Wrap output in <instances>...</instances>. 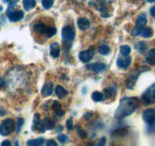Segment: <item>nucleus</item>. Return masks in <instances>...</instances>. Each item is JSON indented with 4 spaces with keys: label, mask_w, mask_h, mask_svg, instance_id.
I'll return each mask as SVG.
<instances>
[{
    "label": "nucleus",
    "mask_w": 155,
    "mask_h": 146,
    "mask_svg": "<svg viewBox=\"0 0 155 146\" xmlns=\"http://www.w3.org/2000/svg\"><path fill=\"white\" fill-rule=\"evenodd\" d=\"M148 70H149V68L147 66H141L139 68H137L136 69H135L133 71H132L129 75L128 77H127V82H126V86H127V88H129V89H132L135 86V85H136L139 75L142 72L148 71Z\"/></svg>",
    "instance_id": "2"
},
{
    "label": "nucleus",
    "mask_w": 155,
    "mask_h": 146,
    "mask_svg": "<svg viewBox=\"0 0 155 146\" xmlns=\"http://www.w3.org/2000/svg\"><path fill=\"white\" fill-rule=\"evenodd\" d=\"M88 69H90L93 71L95 73L100 72L102 70L105 69L106 65L104 63H101V62H96V63H92L90 65H88L87 66Z\"/></svg>",
    "instance_id": "11"
},
{
    "label": "nucleus",
    "mask_w": 155,
    "mask_h": 146,
    "mask_svg": "<svg viewBox=\"0 0 155 146\" xmlns=\"http://www.w3.org/2000/svg\"><path fill=\"white\" fill-rule=\"evenodd\" d=\"M127 133V129L126 128H122V129H119L115 130L114 132H113V135L117 137L123 136V135H125Z\"/></svg>",
    "instance_id": "28"
},
{
    "label": "nucleus",
    "mask_w": 155,
    "mask_h": 146,
    "mask_svg": "<svg viewBox=\"0 0 155 146\" xmlns=\"http://www.w3.org/2000/svg\"><path fill=\"white\" fill-rule=\"evenodd\" d=\"M61 36L64 42H71L74 40L76 36V32L72 26H64L62 29Z\"/></svg>",
    "instance_id": "7"
},
{
    "label": "nucleus",
    "mask_w": 155,
    "mask_h": 146,
    "mask_svg": "<svg viewBox=\"0 0 155 146\" xmlns=\"http://www.w3.org/2000/svg\"><path fill=\"white\" fill-rule=\"evenodd\" d=\"M47 27L45 25V24L42 22H39L37 24H34L33 26V30L36 32V33H39L41 35H45V31H46Z\"/></svg>",
    "instance_id": "16"
},
{
    "label": "nucleus",
    "mask_w": 155,
    "mask_h": 146,
    "mask_svg": "<svg viewBox=\"0 0 155 146\" xmlns=\"http://www.w3.org/2000/svg\"><path fill=\"white\" fill-rule=\"evenodd\" d=\"M77 26L81 30H85L89 28L90 26V22L87 18H80L77 20Z\"/></svg>",
    "instance_id": "13"
},
{
    "label": "nucleus",
    "mask_w": 155,
    "mask_h": 146,
    "mask_svg": "<svg viewBox=\"0 0 155 146\" xmlns=\"http://www.w3.org/2000/svg\"><path fill=\"white\" fill-rule=\"evenodd\" d=\"M23 124H24V120L22 118L18 119V123H17V133L20 132L21 127H22Z\"/></svg>",
    "instance_id": "34"
},
{
    "label": "nucleus",
    "mask_w": 155,
    "mask_h": 146,
    "mask_svg": "<svg viewBox=\"0 0 155 146\" xmlns=\"http://www.w3.org/2000/svg\"><path fill=\"white\" fill-rule=\"evenodd\" d=\"M15 7H16L15 4L9 5L7 12H6L8 18L12 22H17V21H21L24 17V12L21 10H17Z\"/></svg>",
    "instance_id": "3"
},
{
    "label": "nucleus",
    "mask_w": 155,
    "mask_h": 146,
    "mask_svg": "<svg viewBox=\"0 0 155 146\" xmlns=\"http://www.w3.org/2000/svg\"><path fill=\"white\" fill-rule=\"evenodd\" d=\"M147 21H148V20H147L146 15L145 13L141 14L136 20V26L131 31V34L133 36H138V35L140 34V32L146 25Z\"/></svg>",
    "instance_id": "6"
},
{
    "label": "nucleus",
    "mask_w": 155,
    "mask_h": 146,
    "mask_svg": "<svg viewBox=\"0 0 155 146\" xmlns=\"http://www.w3.org/2000/svg\"><path fill=\"white\" fill-rule=\"evenodd\" d=\"M36 0H23V5L26 11H30L36 6Z\"/></svg>",
    "instance_id": "18"
},
{
    "label": "nucleus",
    "mask_w": 155,
    "mask_h": 146,
    "mask_svg": "<svg viewBox=\"0 0 155 146\" xmlns=\"http://www.w3.org/2000/svg\"><path fill=\"white\" fill-rule=\"evenodd\" d=\"M143 120L145 123L151 125L155 122V110L154 109H147L143 112Z\"/></svg>",
    "instance_id": "9"
},
{
    "label": "nucleus",
    "mask_w": 155,
    "mask_h": 146,
    "mask_svg": "<svg viewBox=\"0 0 155 146\" xmlns=\"http://www.w3.org/2000/svg\"><path fill=\"white\" fill-rule=\"evenodd\" d=\"M60 47L58 43H53L50 46V54L53 58H58L60 55Z\"/></svg>",
    "instance_id": "14"
},
{
    "label": "nucleus",
    "mask_w": 155,
    "mask_h": 146,
    "mask_svg": "<svg viewBox=\"0 0 155 146\" xmlns=\"http://www.w3.org/2000/svg\"><path fill=\"white\" fill-rule=\"evenodd\" d=\"M1 10H2V7L0 8V11H1Z\"/></svg>",
    "instance_id": "46"
},
{
    "label": "nucleus",
    "mask_w": 155,
    "mask_h": 146,
    "mask_svg": "<svg viewBox=\"0 0 155 146\" xmlns=\"http://www.w3.org/2000/svg\"><path fill=\"white\" fill-rule=\"evenodd\" d=\"M135 48L137 50L140 52H143L145 50H146V49L148 48V45L145 42H143V41H141V42H138L135 45Z\"/></svg>",
    "instance_id": "25"
},
{
    "label": "nucleus",
    "mask_w": 155,
    "mask_h": 146,
    "mask_svg": "<svg viewBox=\"0 0 155 146\" xmlns=\"http://www.w3.org/2000/svg\"><path fill=\"white\" fill-rule=\"evenodd\" d=\"M148 2H151V3H155V0H147Z\"/></svg>",
    "instance_id": "44"
},
{
    "label": "nucleus",
    "mask_w": 155,
    "mask_h": 146,
    "mask_svg": "<svg viewBox=\"0 0 155 146\" xmlns=\"http://www.w3.org/2000/svg\"><path fill=\"white\" fill-rule=\"evenodd\" d=\"M56 32H57V30H56L55 27H47L46 31H45V36L46 37L50 38L51 36H53L54 35H55Z\"/></svg>",
    "instance_id": "24"
},
{
    "label": "nucleus",
    "mask_w": 155,
    "mask_h": 146,
    "mask_svg": "<svg viewBox=\"0 0 155 146\" xmlns=\"http://www.w3.org/2000/svg\"><path fill=\"white\" fill-rule=\"evenodd\" d=\"M62 129H63V128H62V126H58V129H56V132H59L60 131H62Z\"/></svg>",
    "instance_id": "43"
},
{
    "label": "nucleus",
    "mask_w": 155,
    "mask_h": 146,
    "mask_svg": "<svg viewBox=\"0 0 155 146\" xmlns=\"http://www.w3.org/2000/svg\"><path fill=\"white\" fill-rule=\"evenodd\" d=\"M5 3H8L9 5L12 4H16L18 2V0H2Z\"/></svg>",
    "instance_id": "38"
},
{
    "label": "nucleus",
    "mask_w": 155,
    "mask_h": 146,
    "mask_svg": "<svg viewBox=\"0 0 155 146\" xmlns=\"http://www.w3.org/2000/svg\"><path fill=\"white\" fill-rule=\"evenodd\" d=\"M150 13H151V16L155 18V6H153V7L151 8V10H150Z\"/></svg>",
    "instance_id": "41"
},
{
    "label": "nucleus",
    "mask_w": 155,
    "mask_h": 146,
    "mask_svg": "<svg viewBox=\"0 0 155 146\" xmlns=\"http://www.w3.org/2000/svg\"><path fill=\"white\" fill-rule=\"evenodd\" d=\"M94 56V51L92 50H85V51L80 52L79 54V58L83 62H89V61L92 60Z\"/></svg>",
    "instance_id": "10"
},
{
    "label": "nucleus",
    "mask_w": 155,
    "mask_h": 146,
    "mask_svg": "<svg viewBox=\"0 0 155 146\" xmlns=\"http://www.w3.org/2000/svg\"><path fill=\"white\" fill-rule=\"evenodd\" d=\"M2 146H9L11 145V142L8 141V140H5L4 141H2L1 144Z\"/></svg>",
    "instance_id": "40"
},
{
    "label": "nucleus",
    "mask_w": 155,
    "mask_h": 146,
    "mask_svg": "<svg viewBox=\"0 0 155 146\" xmlns=\"http://www.w3.org/2000/svg\"><path fill=\"white\" fill-rule=\"evenodd\" d=\"M139 104V100L137 97H124L120 101V104L115 113L117 120H122L129 116L135 112Z\"/></svg>",
    "instance_id": "1"
},
{
    "label": "nucleus",
    "mask_w": 155,
    "mask_h": 146,
    "mask_svg": "<svg viewBox=\"0 0 155 146\" xmlns=\"http://www.w3.org/2000/svg\"><path fill=\"white\" fill-rule=\"evenodd\" d=\"M54 91H55L56 95H57L59 98H63V97H64L68 93V91H67L64 88L61 86V85H58L55 88Z\"/></svg>",
    "instance_id": "19"
},
{
    "label": "nucleus",
    "mask_w": 155,
    "mask_h": 146,
    "mask_svg": "<svg viewBox=\"0 0 155 146\" xmlns=\"http://www.w3.org/2000/svg\"><path fill=\"white\" fill-rule=\"evenodd\" d=\"M66 126H67V128H68V130H72V129H74L72 118H69V119H68V120H67Z\"/></svg>",
    "instance_id": "35"
},
{
    "label": "nucleus",
    "mask_w": 155,
    "mask_h": 146,
    "mask_svg": "<svg viewBox=\"0 0 155 146\" xmlns=\"http://www.w3.org/2000/svg\"><path fill=\"white\" fill-rule=\"evenodd\" d=\"M43 123L45 124V127H46L47 129H52L54 128V122L51 120H50L49 118H45L43 120H42Z\"/></svg>",
    "instance_id": "27"
},
{
    "label": "nucleus",
    "mask_w": 155,
    "mask_h": 146,
    "mask_svg": "<svg viewBox=\"0 0 155 146\" xmlns=\"http://www.w3.org/2000/svg\"><path fill=\"white\" fill-rule=\"evenodd\" d=\"M47 146H57L58 145V143L56 142L55 141H54V140L52 139H49L48 141H47L46 143Z\"/></svg>",
    "instance_id": "37"
},
{
    "label": "nucleus",
    "mask_w": 155,
    "mask_h": 146,
    "mask_svg": "<svg viewBox=\"0 0 155 146\" xmlns=\"http://www.w3.org/2000/svg\"><path fill=\"white\" fill-rule=\"evenodd\" d=\"M131 62L132 58L127 55V56H123L118 58L117 60V65L118 67L123 68V69H127L131 65Z\"/></svg>",
    "instance_id": "8"
},
{
    "label": "nucleus",
    "mask_w": 155,
    "mask_h": 146,
    "mask_svg": "<svg viewBox=\"0 0 155 146\" xmlns=\"http://www.w3.org/2000/svg\"><path fill=\"white\" fill-rule=\"evenodd\" d=\"M142 101L145 105L155 103V83L144 92L142 96Z\"/></svg>",
    "instance_id": "5"
},
{
    "label": "nucleus",
    "mask_w": 155,
    "mask_h": 146,
    "mask_svg": "<svg viewBox=\"0 0 155 146\" xmlns=\"http://www.w3.org/2000/svg\"><path fill=\"white\" fill-rule=\"evenodd\" d=\"M15 128V121L12 119H5L0 124V135L7 136L14 132Z\"/></svg>",
    "instance_id": "4"
},
{
    "label": "nucleus",
    "mask_w": 155,
    "mask_h": 146,
    "mask_svg": "<svg viewBox=\"0 0 155 146\" xmlns=\"http://www.w3.org/2000/svg\"><path fill=\"white\" fill-rule=\"evenodd\" d=\"M154 34V31H153V29L150 27H145L142 30V31L140 32V34L142 37L145 38H149L151 37Z\"/></svg>",
    "instance_id": "17"
},
{
    "label": "nucleus",
    "mask_w": 155,
    "mask_h": 146,
    "mask_svg": "<svg viewBox=\"0 0 155 146\" xmlns=\"http://www.w3.org/2000/svg\"><path fill=\"white\" fill-rule=\"evenodd\" d=\"M58 141H60L61 144H64V143L68 141V138L67 135H64V134H59V135H58Z\"/></svg>",
    "instance_id": "33"
},
{
    "label": "nucleus",
    "mask_w": 155,
    "mask_h": 146,
    "mask_svg": "<svg viewBox=\"0 0 155 146\" xmlns=\"http://www.w3.org/2000/svg\"><path fill=\"white\" fill-rule=\"evenodd\" d=\"M5 85V81L2 78H0V88H4Z\"/></svg>",
    "instance_id": "42"
},
{
    "label": "nucleus",
    "mask_w": 155,
    "mask_h": 146,
    "mask_svg": "<svg viewBox=\"0 0 155 146\" xmlns=\"http://www.w3.org/2000/svg\"><path fill=\"white\" fill-rule=\"evenodd\" d=\"M52 108L54 110V112L56 113V114H58V116H63L64 113L61 109V103H59V101H58V100H54V101L53 102Z\"/></svg>",
    "instance_id": "21"
},
{
    "label": "nucleus",
    "mask_w": 155,
    "mask_h": 146,
    "mask_svg": "<svg viewBox=\"0 0 155 146\" xmlns=\"http://www.w3.org/2000/svg\"><path fill=\"white\" fill-rule=\"evenodd\" d=\"M105 143H106V138H104V137H103L102 138H101L100 141L97 144H98V145H104Z\"/></svg>",
    "instance_id": "39"
},
{
    "label": "nucleus",
    "mask_w": 155,
    "mask_h": 146,
    "mask_svg": "<svg viewBox=\"0 0 155 146\" xmlns=\"http://www.w3.org/2000/svg\"><path fill=\"white\" fill-rule=\"evenodd\" d=\"M115 94H116V90L114 88H112V87H110V88H104V94H104V98L107 99L110 97H111V96L115 95Z\"/></svg>",
    "instance_id": "22"
},
{
    "label": "nucleus",
    "mask_w": 155,
    "mask_h": 146,
    "mask_svg": "<svg viewBox=\"0 0 155 146\" xmlns=\"http://www.w3.org/2000/svg\"><path fill=\"white\" fill-rule=\"evenodd\" d=\"M53 4H54V0H42V5L45 9H51Z\"/></svg>",
    "instance_id": "29"
},
{
    "label": "nucleus",
    "mask_w": 155,
    "mask_h": 146,
    "mask_svg": "<svg viewBox=\"0 0 155 146\" xmlns=\"http://www.w3.org/2000/svg\"><path fill=\"white\" fill-rule=\"evenodd\" d=\"M42 94L45 97L49 96L53 92V83L51 82H48L43 85L42 88Z\"/></svg>",
    "instance_id": "12"
},
{
    "label": "nucleus",
    "mask_w": 155,
    "mask_h": 146,
    "mask_svg": "<svg viewBox=\"0 0 155 146\" xmlns=\"http://www.w3.org/2000/svg\"><path fill=\"white\" fill-rule=\"evenodd\" d=\"M120 52L123 56H127L131 52V48L128 45H123L120 47Z\"/></svg>",
    "instance_id": "26"
},
{
    "label": "nucleus",
    "mask_w": 155,
    "mask_h": 146,
    "mask_svg": "<svg viewBox=\"0 0 155 146\" xmlns=\"http://www.w3.org/2000/svg\"><path fill=\"white\" fill-rule=\"evenodd\" d=\"M15 145H18V141H16V142L15 143Z\"/></svg>",
    "instance_id": "45"
},
{
    "label": "nucleus",
    "mask_w": 155,
    "mask_h": 146,
    "mask_svg": "<svg viewBox=\"0 0 155 146\" xmlns=\"http://www.w3.org/2000/svg\"><path fill=\"white\" fill-rule=\"evenodd\" d=\"M77 131H78L79 135H80V136L81 137V138H86L87 135H86V132H85V131H83V129H79Z\"/></svg>",
    "instance_id": "36"
},
{
    "label": "nucleus",
    "mask_w": 155,
    "mask_h": 146,
    "mask_svg": "<svg viewBox=\"0 0 155 146\" xmlns=\"http://www.w3.org/2000/svg\"><path fill=\"white\" fill-rule=\"evenodd\" d=\"M96 7H97V9H98V10L104 12V11L105 10V9H106L105 2H104V0H100V1H98V2H97Z\"/></svg>",
    "instance_id": "31"
},
{
    "label": "nucleus",
    "mask_w": 155,
    "mask_h": 146,
    "mask_svg": "<svg viewBox=\"0 0 155 146\" xmlns=\"http://www.w3.org/2000/svg\"><path fill=\"white\" fill-rule=\"evenodd\" d=\"M41 119H40V116H39V113H36L34 115V117H33V126H35L36 128L39 127V124L41 123Z\"/></svg>",
    "instance_id": "32"
},
{
    "label": "nucleus",
    "mask_w": 155,
    "mask_h": 146,
    "mask_svg": "<svg viewBox=\"0 0 155 146\" xmlns=\"http://www.w3.org/2000/svg\"><path fill=\"white\" fill-rule=\"evenodd\" d=\"M44 143H45V139L43 138H38L36 139L29 140L27 142V144L30 146H40L44 144Z\"/></svg>",
    "instance_id": "20"
},
{
    "label": "nucleus",
    "mask_w": 155,
    "mask_h": 146,
    "mask_svg": "<svg viewBox=\"0 0 155 146\" xmlns=\"http://www.w3.org/2000/svg\"><path fill=\"white\" fill-rule=\"evenodd\" d=\"M98 51H99V53H101V55L106 56V55H107L109 53H110V47L107 45H103L100 47Z\"/></svg>",
    "instance_id": "30"
},
{
    "label": "nucleus",
    "mask_w": 155,
    "mask_h": 146,
    "mask_svg": "<svg viewBox=\"0 0 155 146\" xmlns=\"http://www.w3.org/2000/svg\"><path fill=\"white\" fill-rule=\"evenodd\" d=\"M146 62L151 65H155V49H151L145 55Z\"/></svg>",
    "instance_id": "15"
},
{
    "label": "nucleus",
    "mask_w": 155,
    "mask_h": 146,
    "mask_svg": "<svg viewBox=\"0 0 155 146\" xmlns=\"http://www.w3.org/2000/svg\"><path fill=\"white\" fill-rule=\"evenodd\" d=\"M92 99L95 102H100L104 99V94L99 91H94L92 94Z\"/></svg>",
    "instance_id": "23"
}]
</instances>
